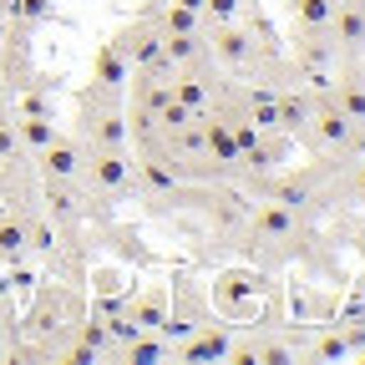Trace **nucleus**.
<instances>
[{
	"label": "nucleus",
	"mask_w": 365,
	"mask_h": 365,
	"mask_svg": "<svg viewBox=\"0 0 365 365\" xmlns=\"http://www.w3.org/2000/svg\"><path fill=\"white\" fill-rule=\"evenodd\" d=\"M309 122H314V137H319V148H330V153H345L350 132H355V122L340 112V102H335V97H325L319 107H309Z\"/></svg>",
	"instance_id": "nucleus-1"
},
{
	"label": "nucleus",
	"mask_w": 365,
	"mask_h": 365,
	"mask_svg": "<svg viewBox=\"0 0 365 365\" xmlns=\"http://www.w3.org/2000/svg\"><path fill=\"white\" fill-rule=\"evenodd\" d=\"M264 294V284L254 279V274H223L218 279V289H213V299H218V309L223 314H249V299H259Z\"/></svg>",
	"instance_id": "nucleus-2"
},
{
	"label": "nucleus",
	"mask_w": 365,
	"mask_h": 365,
	"mask_svg": "<svg viewBox=\"0 0 365 365\" xmlns=\"http://www.w3.org/2000/svg\"><path fill=\"white\" fill-rule=\"evenodd\" d=\"M254 234H259V239H289V234H294V208H284L279 198L259 203V213H254Z\"/></svg>",
	"instance_id": "nucleus-3"
},
{
	"label": "nucleus",
	"mask_w": 365,
	"mask_h": 365,
	"mask_svg": "<svg viewBox=\"0 0 365 365\" xmlns=\"http://www.w3.org/2000/svg\"><path fill=\"white\" fill-rule=\"evenodd\" d=\"M335 31H340V46H345V51H360V46H365V11L360 6H335Z\"/></svg>",
	"instance_id": "nucleus-4"
},
{
	"label": "nucleus",
	"mask_w": 365,
	"mask_h": 365,
	"mask_svg": "<svg viewBox=\"0 0 365 365\" xmlns=\"http://www.w3.org/2000/svg\"><path fill=\"white\" fill-rule=\"evenodd\" d=\"M203 137H208V153L218 163H239V137H234V122H228V117H213Z\"/></svg>",
	"instance_id": "nucleus-5"
},
{
	"label": "nucleus",
	"mask_w": 365,
	"mask_h": 365,
	"mask_svg": "<svg viewBox=\"0 0 365 365\" xmlns=\"http://www.w3.org/2000/svg\"><path fill=\"white\" fill-rule=\"evenodd\" d=\"M91 182H97V188H122L127 182V163H122V153H97L91 158Z\"/></svg>",
	"instance_id": "nucleus-6"
},
{
	"label": "nucleus",
	"mask_w": 365,
	"mask_h": 365,
	"mask_svg": "<svg viewBox=\"0 0 365 365\" xmlns=\"http://www.w3.org/2000/svg\"><path fill=\"white\" fill-rule=\"evenodd\" d=\"M335 102H340V112H345L355 127H365V81H360V76H345V81L335 86Z\"/></svg>",
	"instance_id": "nucleus-7"
},
{
	"label": "nucleus",
	"mask_w": 365,
	"mask_h": 365,
	"mask_svg": "<svg viewBox=\"0 0 365 365\" xmlns=\"http://www.w3.org/2000/svg\"><path fill=\"white\" fill-rule=\"evenodd\" d=\"M46 173L51 178H76V148L66 143V137H51V143H46Z\"/></svg>",
	"instance_id": "nucleus-8"
},
{
	"label": "nucleus",
	"mask_w": 365,
	"mask_h": 365,
	"mask_svg": "<svg viewBox=\"0 0 365 365\" xmlns=\"http://www.w3.org/2000/svg\"><path fill=\"white\" fill-rule=\"evenodd\" d=\"M213 56H218V61H228V66L249 61V41H244V31H234V26L223 21V31H218V41H213Z\"/></svg>",
	"instance_id": "nucleus-9"
},
{
	"label": "nucleus",
	"mask_w": 365,
	"mask_h": 365,
	"mask_svg": "<svg viewBox=\"0 0 365 365\" xmlns=\"http://www.w3.org/2000/svg\"><path fill=\"white\" fill-rule=\"evenodd\" d=\"M330 16H335V0H294V21L304 31H325Z\"/></svg>",
	"instance_id": "nucleus-10"
},
{
	"label": "nucleus",
	"mask_w": 365,
	"mask_h": 365,
	"mask_svg": "<svg viewBox=\"0 0 365 365\" xmlns=\"http://www.w3.org/2000/svg\"><path fill=\"white\" fill-rule=\"evenodd\" d=\"M168 86H173V97H178L182 107H188V112H198V107H203V97H208L198 71H178V81H168Z\"/></svg>",
	"instance_id": "nucleus-11"
},
{
	"label": "nucleus",
	"mask_w": 365,
	"mask_h": 365,
	"mask_svg": "<svg viewBox=\"0 0 365 365\" xmlns=\"http://www.w3.org/2000/svg\"><path fill=\"white\" fill-rule=\"evenodd\" d=\"M46 208H51V218H71V213H76V193L66 188V178H51V182H46Z\"/></svg>",
	"instance_id": "nucleus-12"
},
{
	"label": "nucleus",
	"mask_w": 365,
	"mask_h": 365,
	"mask_svg": "<svg viewBox=\"0 0 365 365\" xmlns=\"http://www.w3.org/2000/svg\"><path fill=\"white\" fill-rule=\"evenodd\" d=\"M97 81H102V86H122V81H127V61H122L117 46H107V51L97 56Z\"/></svg>",
	"instance_id": "nucleus-13"
},
{
	"label": "nucleus",
	"mask_w": 365,
	"mask_h": 365,
	"mask_svg": "<svg viewBox=\"0 0 365 365\" xmlns=\"http://www.w3.org/2000/svg\"><path fill=\"white\" fill-rule=\"evenodd\" d=\"M132 61H137V66H163V61H168V56H163V36L143 31V36L132 41Z\"/></svg>",
	"instance_id": "nucleus-14"
},
{
	"label": "nucleus",
	"mask_w": 365,
	"mask_h": 365,
	"mask_svg": "<svg viewBox=\"0 0 365 365\" xmlns=\"http://www.w3.org/2000/svg\"><path fill=\"white\" fill-rule=\"evenodd\" d=\"M279 127L304 132V127H309V102H299V97H279Z\"/></svg>",
	"instance_id": "nucleus-15"
},
{
	"label": "nucleus",
	"mask_w": 365,
	"mask_h": 365,
	"mask_svg": "<svg viewBox=\"0 0 365 365\" xmlns=\"http://www.w3.org/2000/svg\"><path fill=\"white\" fill-rule=\"evenodd\" d=\"M254 122H259V127H279V97L254 91Z\"/></svg>",
	"instance_id": "nucleus-16"
},
{
	"label": "nucleus",
	"mask_w": 365,
	"mask_h": 365,
	"mask_svg": "<svg viewBox=\"0 0 365 365\" xmlns=\"http://www.w3.org/2000/svg\"><path fill=\"white\" fill-rule=\"evenodd\" d=\"M26 249V228L21 223H0V254H21Z\"/></svg>",
	"instance_id": "nucleus-17"
},
{
	"label": "nucleus",
	"mask_w": 365,
	"mask_h": 365,
	"mask_svg": "<svg viewBox=\"0 0 365 365\" xmlns=\"http://www.w3.org/2000/svg\"><path fill=\"white\" fill-rule=\"evenodd\" d=\"M21 132H26V143H36V148H46V143H51V122H46V117H31V122H21Z\"/></svg>",
	"instance_id": "nucleus-18"
},
{
	"label": "nucleus",
	"mask_w": 365,
	"mask_h": 365,
	"mask_svg": "<svg viewBox=\"0 0 365 365\" xmlns=\"http://www.w3.org/2000/svg\"><path fill=\"white\" fill-rule=\"evenodd\" d=\"M137 319H143V330H163L168 319H163V299H143L137 304Z\"/></svg>",
	"instance_id": "nucleus-19"
},
{
	"label": "nucleus",
	"mask_w": 365,
	"mask_h": 365,
	"mask_svg": "<svg viewBox=\"0 0 365 365\" xmlns=\"http://www.w3.org/2000/svg\"><path fill=\"white\" fill-rule=\"evenodd\" d=\"M182 355H188V360H203V355H228V345H223V335H203L198 345H188Z\"/></svg>",
	"instance_id": "nucleus-20"
},
{
	"label": "nucleus",
	"mask_w": 365,
	"mask_h": 365,
	"mask_svg": "<svg viewBox=\"0 0 365 365\" xmlns=\"http://www.w3.org/2000/svg\"><path fill=\"white\" fill-rule=\"evenodd\" d=\"M143 173H148L153 188H178V173H173V168H163V163H143Z\"/></svg>",
	"instance_id": "nucleus-21"
},
{
	"label": "nucleus",
	"mask_w": 365,
	"mask_h": 365,
	"mask_svg": "<svg viewBox=\"0 0 365 365\" xmlns=\"http://www.w3.org/2000/svg\"><path fill=\"white\" fill-rule=\"evenodd\" d=\"M203 11H213V21L223 26V21H234V16H239V0H203Z\"/></svg>",
	"instance_id": "nucleus-22"
},
{
	"label": "nucleus",
	"mask_w": 365,
	"mask_h": 365,
	"mask_svg": "<svg viewBox=\"0 0 365 365\" xmlns=\"http://www.w3.org/2000/svg\"><path fill=\"white\" fill-rule=\"evenodd\" d=\"M193 21H198V11H182V6L168 11V31H193Z\"/></svg>",
	"instance_id": "nucleus-23"
},
{
	"label": "nucleus",
	"mask_w": 365,
	"mask_h": 365,
	"mask_svg": "<svg viewBox=\"0 0 365 365\" xmlns=\"http://www.w3.org/2000/svg\"><path fill=\"white\" fill-rule=\"evenodd\" d=\"M178 6H182V11H203V0H178Z\"/></svg>",
	"instance_id": "nucleus-24"
},
{
	"label": "nucleus",
	"mask_w": 365,
	"mask_h": 365,
	"mask_svg": "<svg viewBox=\"0 0 365 365\" xmlns=\"http://www.w3.org/2000/svg\"><path fill=\"white\" fill-rule=\"evenodd\" d=\"M355 188H360V198H365V173H360V182H355Z\"/></svg>",
	"instance_id": "nucleus-25"
},
{
	"label": "nucleus",
	"mask_w": 365,
	"mask_h": 365,
	"mask_svg": "<svg viewBox=\"0 0 365 365\" xmlns=\"http://www.w3.org/2000/svg\"><path fill=\"white\" fill-rule=\"evenodd\" d=\"M360 6H365V0H360Z\"/></svg>",
	"instance_id": "nucleus-26"
}]
</instances>
